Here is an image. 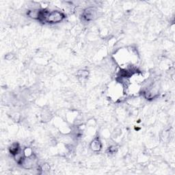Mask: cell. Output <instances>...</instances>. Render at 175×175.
<instances>
[{
	"instance_id": "1",
	"label": "cell",
	"mask_w": 175,
	"mask_h": 175,
	"mask_svg": "<svg viewBox=\"0 0 175 175\" xmlns=\"http://www.w3.org/2000/svg\"><path fill=\"white\" fill-rule=\"evenodd\" d=\"M65 16H66L65 14L61 11H48V13H47L46 15L45 19H44V23H51V24L60 23L65 19Z\"/></svg>"
},
{
	"instance_id": "2",
	"label": "cell",
	"mask_w": 175,
	"mask_h": 175,
	"mask_svg": "<svg viewBox=\"0 0 175 175\" xmlns=\"http://www.w3.org/2000/svg\"><path fill=\"white\" fill-rule=\"evenodd\" d=\"M96 16V10L93 7H89L84 11L82 14V18L86 22L93 21Z\"/></svg>"
},
{
	"instance_id": "3",
	"label": "cell",
	"mask_w": 175,
	"mask_h": 175,
	"mask_svg": "<svg viewBox=\"0 0 175 175\" xmlns=\"http://www.w3.org/2000/svg\"><path fill=\"white\" fill-rule=\"evenodd\" d=\"M91 148L94 151H99L102 148V144L99 138L94 139L91 143Z\"/></svg>"
},
{
	"instance_id": "4",
	"label": "cell",
	"mask_w": 175,
	"mask_h": 175,
	"mask_svg": "<svg viewBox=\"0 0 175 175\" xmlns=\"http://www.w3.org/2000/svg\"><path fill=\"white\" fill-rule=\"evenodd\" d=\"M39 13L40 9H32V10H30L27 11V15L29 16V17L33 19L39 20Z\"/></svg>"
},
{
	"instance_id": "5",
	"label": "cell",
	"mask_w": 175,
	"mask_h": 175,
	"mask_svg": "<svg viewBox=\"0 0 175 175\" xmlns=\"http://www.w3.org/2000/svg\"><path fill=\"white\" fill-rule=\"evenodd\" d=\"M9 151H10V154L13 155V156L17 154L18 153L20 152V146L19 144L17 142L13 143L10 146V147L9 148Z\"/></svg>"
},
{
	"instance_id": "6",
	"label": "cell",
	"mask_w": 175,
	"mask_h": 175,
	"mask_svg": "<svg viewBox=\"0 0 175 175\" xmlns=\"http://www.w3.org/2000/svg\"><path fill=\"white\" fill-rule=\"evenodd\" d=\"M88 73L86 70H80L79 72V76L80 77L85 78L86 77H88Z\"/></svg>"
}]
</instances>
